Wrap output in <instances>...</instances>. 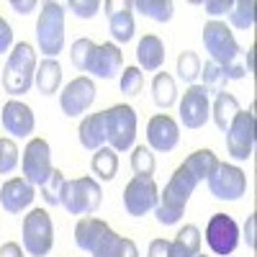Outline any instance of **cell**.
I'll return each mask as SVG.
<instances>
[{"label":"cell","instance_id":"obj_1","mask_svg":"<svg viewBox=\"0 0 257 257\" xmlns=\"http://www.w3.org/2000/svg\"><path fill=\"white\" fill-rule=\"evenodd\" d=\"M196 185H198V180L193 178V173H190L185 165H180L175 173L170 175L165 190L160 193V201H157V206H155L157 221L165 224V226L178 224V221L183 219L185 206H188V201H190V196H193V190H196Z\"/></svg>","mask_w":257,"mask_h":257},{"label":"cell","instance_id":"obj_2","mask_svg":"<svg viewBox=\"0 0 257 257\" xmlns=\"http://www.w3.org/2000/svg\"><path fill=\"white\" fill-rule=\"evenodd\" d=\"M36 49L26 41L13 44L6 70H3V88L6 93H11L13 98L24 95L34 88V75H36Z\"/></svg>","mask_w":257,"mask_h":257},{"label":"cell","instance_id":"obj_3","mask_svg":"<svg viewBox=\"0 0 257 257\" xmlns=\"http://www.w3.org/2000/svg\"><path fill=\"white\" fill-rule=\"evenodd\" d=\"M64 11L59 3H41L36 21V44L47 59H54L64 47Z\"/></svg>","mask_w":257,"mask_h":257},{"label":"cell","instance_id":"obj_4","mask_svg":"<svg viewBox=\"0 0 257 257\" xmlns=\"http://www.w3.org/2000/svg\"><path fill=\"white\" fill-rule=\"evenodd\" d=\"M105 116V144L113 152H126L134 147L137 139V111L132 105H111L108 111H103Z\"/></svg>","mask_w":257,"mask_h":257},{"label":"cell","instance_id":"obj_5","mask_svg":"<svg viewBox=\"0 0 257 257\" xmlns=\"http://www.w3.org/2000/svg\"><path fill=\"white\" fill-rule=\"evenodd\" d=\"M100 196L103 193H100L98 180L90 178V175H82V178L64 183L62 206L70 213H75V216H90V213H95L98 206H100Z\"/></svg>","mask_w":257,"mask_h":257},{"label":"cell","instance_id":"obj_6","mask_svg":"<svg viewBox=\"0 0 257 257\" xmlns=\"http://www.w3.org/2000/svg\"><path fill=\"white\" fill-rule=\"evenodd\" d=\"M24 249L31 257H44L54 247V224L44 208H34L29 216H24Z\"/></svg>","mask_w":257,"mask_h":257},{"label":"cell","instance_id":"obj_7","mask_svg":"<svg viewBox=\"0 0 257 257\" xmlns=\"http://www.w3.org/2000/svg\"><path fill=\"white\" fill-rule=\"evenodd\" d=\"M203 47L211 54V62L221 64V67L234 64L237 57H239V52H242L237 39H234V34H231V29L226 24H221V21H208V24L203 26Z\"/></svg>","mask_w":257,"mask_h":257},{"label":"cell","instance_id":"obj_8","mask_svg":"<svg viewBox=\"0 0 257 257\" xmlns=\"http://www.w3.org/2000/svg\"><path fill=\"white\" fill-rule=\"evenodd\" d=\"M21 167H24V178L31 183V185H44L52 175V149H49V142L41 139V137H34L26 149H24V160H21Z\"/></svg>","mask_w":257,"mask_h":257},{"label":"cell","instance_id":"obj_9","mask_svg":"<svg viewBox=\"0 0 257 257\" xmlns=\"http://www.w3.org/2000/svg\"><path fill=\"white\" fill-rule=\"evenodd\" d=\"M157 201H160V188L155 178L134 175L123 188V208L128 216H144V213L155 211Z\"/></svg>","mask_w":257,"mask_h":257},{"label":"cell","instance_id":"obj_10","mask_svg":"<svg viewBox=\"0 0 257 257\" xmlns=\"http://www.w3.org/2000/svg\"><path fill=\"white\" fill-rule=\"evenodd\" d=\"M206 183H208L211 196L219 201H239L247 193V175L237 165L219 162V167L213 170V175Z\"/></svg>","mask_w":257,"mask_h":257},{"label":"cell","instance_id":"obj_11","mask_svg":"<svg viewBox=\"0 0 257 257\" xmlns=\"http://www.w3.org/2000/svg\"><path fill=\"white\" fill-rule=\"evenodd\" d=\"M226 149L234 160H249L254 152V111H239L226 128Z\"/></svg>","mask_w":257,"mask_h":257},{"label":"cell","instance_id":"obj_12","mask_svg":"<svg viewBox=\"0 0 257 257\" xmlns=\"http://www.w3.org/2000/svg\"><path fill=\"white\" fill-rule=\"evenodd\" d=\"M206 244L213 254L226 257L239 244V226L229 213H213L206 224Z\"/></svg>","mask_w":257,"mask_h":257},{"label":"cell","instance_id":"obj_13","mask_svg":"<svg viewBox=\"0 0 257 257\" xmlns=\"http://www.w3.org/2000/svg\"><path fill=\"white\" fill-rule=\"evenodd\" d=\"M211 118V95L203 85H188L180 98V123L185 128H201Z\"/></svg>","mask_w":257,"mask_h":257},{"label":"cell","instance_id":"obj_14","mask_svg":"<svg viewBox=\"0 0 257 257\" xmlns=\"http://www.w3.org/2000/svg\"><path fill=\"white\" fill-rule=\"evenodd\" d=\"M95 100V82L90 77H75L67 88L59 93V108L64 116H82Z\"/></svg>","mask_w":257,"mask_h":257},{"label":"cell","instance_id":"obj_15","mask_svg":"<svg viewBox=\"0 0 257 257\" xmlns=\"http://www.w3.org/2000/svg\"><path fill=\"white\" fill-rule=\"evenodd\" d=\"M147 142H149V149L155 152H173L180 142V126L173 116L167 113H160L155 118H149L147 123Z\"/></svg>","mask_w":257,"mask_h":257},{"label":"cell","instance_id":"obj_16","mask_svg":"<svg viewBox=\"0 0 257 257\" xmlns=\"http://www.w3.org/2000/svg\"><path fill=\"white\" fill-rule=\"evenodd\" d=\"M105 8V16H108V29H111V36L116 39V47L118 44H128L134 39V8L132 3H113V0H105L103 3Z\"/></svg>","mask_w":257,"mask_h":257},{"label":"cell","instance_id":"obj_17","mask_svg":"<svg viewBox=\"0 0 257 257\" xmlns=\"http://www.w3.org/2000/svg\"><path fill=\"white\" fill-rule=\"evenodd\" d=\"M0 118H3V126H6V132L13 134V137H31L34 134V128H36V118H34V111L29 108L26 103H21V100H8L3 105V113H0Z\"/></svg>","mask_w":257,"mask_h":257},{"label":"cell","instance_id":"obj_18","mask_svg":"<svg viewBox=\"0 0 257 257\" xmlns=\"http://www.w3.org/2000/svg\"><path fill=\"white\" fill-rule=\"evenodd\" d=\"M34 196H36L34 185L26 178H11L8 183H3V188H0V206L8 213H21L24 208L31 206Z\"/></svg>","mask_w":257,"mask_h":257},{"label":"cell","instance_id":"obj_19","mask_svg":"<svg viewBox=\"0 0 257 257\" xmlns=\"http://www.w3.org/2000/svg\"><path fill=\"white\" fill-rule=\"evenodd\" d=\"M111 231V226L100 221V219H93V216H82L77 224H75V244L82 249V252H95L100 247V242L105 239V234Z\"/></svg>","mask_w":257,"mask_h":257},{"label":"cell","instance_id":"obj_20","mask_svg":"<svg viewBox=\"0 0 257 257\" xmlns=\"http://www.w3.org/2000/svg\"><path fill=\"white\" fill-rule=\"evenodd\" d=\"M121 64H123V54L116 44H98L95 47V54H93V62H90V75L95 77H103V80H111L116 77V72H121Z\"/></svg>","mask_w":257,"mask_h":257},{"label":"cell","instance_id":"obj_21","mask_svg":"<svg viewBox=\"0 0 257 257\" xmlns=\"http://www.w3.org/2000/svg\"><path fill=\"white\" fill-rule=\"evenodd\" d=\"M137 62H139V67H144L147 72H157L165 64V44H162V39L155 36V34H147L137 44Z\"/></svg>","mask_w":257,"mask_h":257},{"label":"cell","instance_id":"obj_22","mask_svg":"<svg viewBox=\"0 0 257 257\" xmlns=\"http://www.w3.org/2000/svg\"><path fill=\"white\" fill-rule=\"evenodd\" d=\"M77 134H80V144L85 149H90V152L105 147V116H103V111L85 116L80 128H77Z\"/></svg>","mask_w":257,"mask_h":257},{"label":"cell","instance_id":"obj_23","mask_svg":"<svg viewBox=\"0 0 257 257\" xmlns=\"http://www.w3.org/2000/svg\"><path fill=\"white\" fill-rule=\"evenodd\" d=\"M62 85V67L57 59H44L41 64H36V75H34V88L41 95H52L59 90Z\"/></svg>","mask_w":257,"mask_h":257},{"label":"cell","instance_id":"obj_24","mask_svg":"<svg viewBox=\"0 0 257 257\" xmlns=\"http://www.w3.org/2000/svg\"><path fill=\"white\" fill-rule=\"evenodd\" d=\"M242 108H239V100L234 98L231 93H219L216 95V100L211 103V118H213V123H216V128L219 132H226V128L231 126V121H234V116H237Z\"/></svg>","mask_w":257,"mask_h":257},{"label":"cell","instance_id":"obj_25","mask_svg":"<svg viewBox=\"0 0 257 257\" xmlns=\"http://www.w3.org/2000/svg\"><path fill=\"white\" fill-rule=\"evenodd\" d=\"M93 257H139V249L132 239L121 237L116 231H108L100 247L93 252Z\"/></svg>","mask_w":257,"mask_h":257},{"label":"cell","instance_id":"obj_26","mask_svg":"<svg viewBox=\"0 0 257 257\" xmlns=\"http://www.w3.org/2000/svg\"><path fill=\"white\" fill-rule=\"evenodd\" d=\"M170 247H173V257H196L201 252V231H198V226L185 224L178 231V237L170 242Z\"/></svg>","mask_w":257,"mask_h":257},{"label":"cell","instance_id":"obj_27","mask_svg":"<svg viewBox=\"0 0 257 257\" xmlns=\"http://www.w3.org/2000/svg\"><path fill=\"white\" fill-rule=\"evenodd\" d=\"M152 100L160 108H173L178 103V88H175V77L170 72H157L152 80Z\"/></svg>","mask_w":257,"mask_h":257},{"label":"cell","instance_id":"obj_28","mask_svg":"<svg viewBox=\"0 0 257 257\" xmlns=\"http://www.w3.org/2000/svg\"><path fill=\"white\" fill-rule=\"evenodd\" d=\"M183 165L190 170L193 178H196L198 183H203V180H208L213 175V170L219 167V157L213 155L211 149H198V152H193Z\"/></svg>","mask_w":257,"mask_h":257},{"label":"cell","instance_id":"obj_29","mask_svg":"<svg viewBox=\"0 0 257 257\" xmlns=\"http://www.w3.org/2000/svg\"><path fill=\"white\" fill-rule=\"evenodd\" d=\"M93 173L100 180H113L116 178V170H118V152H113L111 147H100L95 149V155L90 160Z\"/></svg>","mask_w":257,"mask_h":257},{"label":"cell","instance_id":"obj_30","mask_svg":"<svg viewBox=\"0 0 257 257\" xmlns=\"http://www.w3.org/2000/svg\"><path fill=\"white\" fill-rule=\"evenodd\" d=\"M132 8L152 21H160V24H167L175 13V6L170 0H137V3H132Z\"/></svg>","mask_w":257,"mask_h":257},{"label":"cell","instance_id":"obj_31","mask_svg":"<svg viewBox=\"0 0 257 257\" xmlns=\"http://www.w3.org/2000/svg\"><path fill=\"white\" fill-rule=\"evenodd\" d=\"M201 77H203V90L208 95L224 93L226 82H229L224 67H221V64H216V62H206V67H201Z\"/></svg>","mask_w":257,"mask_h":257},{"label":"cell","instance_id":"obj_32","mask_svg":"<svg viewBox=\"0 0 257 257\" xmlns=\"http://www.w3.org/2000/svg\"><path fill=\"white\" fill-rule=\"evenodd\" d=\"M178 77L183 80V82H188V85H196V80L201 77V57L196 54V52H190V49H185V52H180V57H178Z\"/></svg>","mask_w":257,"mask_h":257},{"label":"cell","instance_id":"obj_33","mask_svg":"<svg viewBox=\"0 0 257 257\" xmlns=\"http://www.w3.org/2000/svg\"><path fill=\"white\" fill-rule=\"evenodd\" d=\"M229 16V24L234 29H252L254 26V3L252 0H239V3H231V11L226 13Z\"/></svg>","mask_w":257,"mask_h":257},{"label":"cell","instance_id":"obj_34","mask_svg":"<svg viewBox=\"0 0 257 257\" xmlns=\"http://www.w3.org/2000/svg\"><path fill=\"white\" fill-rule=\"evenodd\" d=\"M95 47L90 39H77L72 49H70V59L75 64V70L77 72H88L90 70V62H93V54H95Z\"/></svg>","mask_w":257,"mask_h":257},{"label":"cell","instance_id":"obj_35","mask_svg":"<svg viewBox=\"0 0 257 257\" xmlns=\"http://www.w3.org/2000/svg\"><path fill=\"white\" fill-rule=\"evenodd\" d=\"M155 155H152V149L139 144L134 147V152H132V170H134V175H142V178H152L155 175Z\"/></svg>","mask_w":257,"mask_h":257},{"label":"cell","instance_id":"obj_36","mask_svg":"<svg viewBox=\"0 0 257 257\" xmlns=\"http://www.w3.org/2000/svg\"><path fill=\"white\" fill-rule=\"evenodd\" d=\"M64 183H67V178H64L62 170H52L49 180L41 185V196H44V201L49 206H62V190H64Z\"/></svg>","mask_w":257,"mask_h":257},{"label":"cell","instance_id":"obj_37","mask_svg":"<svg viewBox=\"0 0 257 257\" xmlns=\"http://www.w3.org/2000/svg\"><path fill=\"white\" fill-rule=\"evenodd\" d=\"M18 165V147L13 139H0V175L13 173Z\"/></svg>","mask_w":257,"mask_h":257},{"label":"cell","instance_id":"obj_38","mask_svg":"<svg viewBox=\"0 0 257 257\" xmlns=\"http://www.w3.org/2000/svg\"><path fill=\"white\" fill-rule=\"evenodd\" d=\"M142 88H144V75H142V70H139V67H126L123 75H121V93L134 98V95L142 93Z\"/></svg>","mask_w":257,"mask_h":257},{"label":"cell","instance_id":"obj_39","mask_svg":"<svg viewBox=\"0 0 257 257\" xmlns=\"http://www.w3.org/2000/svg\"><path fill=\"white\" fill-rule=\"evenodd\" d=\"M67 8H70L77 18H93V16L100 11V3H98V0H70Z\"/></svg>","mask_w":257,"mask_h":257},{"label":"cell","instance_id":"obj_40","mask_svg":"<svg viewBox=\"0 0 257 257\" xmlns=\"http://www.w3.org/2000/svg\"><path fill=\"white\" fill-rule=\"evenodd\" d=\"M13 49V29L11 24L0 16V54H11Z\"/></svg>","mask_w":257,"mask_h":257},{"label":"cell","instance_id":"obj_41","mask_svg":"<svg viewBox=\"0 0 257 257\" xmlns=\"http://www.w3.org/2000/svg\"><path fill=\"white\" fill-rule=\"evenodd\" d=\"M201 6L206 8V13H208V16L219 18V16H226V13L231 11V0H203Z\"/></svg>","mask_w":257,"mask_h":257},{"label":"cell","instance_id":"obj_42","mask_svg":"<svg viewBox=\"0 0 257 257\" xmlns=\"http://www.w3.org/2000/svg\"><path fill=\"white\" fill-rule=\"evenodd\" d=\"M147 257H173V247L167 239H155L147 249Z\"/></svg>","mask_w":257,"mask_h":257},{"label":"cell","instance_id":"obj_43","mask_svg":"<svg viewBox=\"0 0 257 257\" xmlns=\"http://www.w3.org/2000/svg\"><path fill=\"white\" fill-rule=\"evenodd\" d=\"M11 8H13L18 16H29L31 11L39 8V3H36V0H11Z\"/></svg>","mask_w":257,"mask_h":257},{"label":"cell","instance_id":"obj_44","mask_svg":"<svg viewBox=\"0 0 257 257\" xmlns=\"http://www.w3.org/2000/svg\"><path fill=\"white\" fill-rule=\"evenodd\" d=\"M257 237V219L254 216H249L247 219V226H244V239H247V247H254V239Z\"/></svg>","mask_w":257,"mask_h":257},{"label":"cell","instance_id":"obj_45","mask_svg":"<svg viewBox=\"0 0 257 257\" xmlns=\"http://www.w3.org/2000/svg\"><path fill=\"white\" fill-rule=\"evenodd\" d=\"M0 257H26V254H24V249H21V244L6 242L3 247H0Z\"/></svg>","mask_w":257,"mask_h":257},{"label":"cell","instance_id":"obj_46","mask_svg":"<svg viewBox=\"0 0 257 257\" xmlns=\"http://www.w3.org/2000/svg\"><path fill=\"white\" fill-rule=\"evenodd\" d=\"M196 257H206V254H196Z\"/></svg>","mask_w":257,"mask_h":257}]
</instances>
